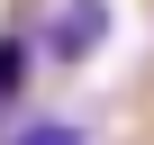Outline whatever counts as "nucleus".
<instances>
[{"label": "nucleus", "mask_w": 154, "mask_h": 145, "mask_svg": "<svg viewBox=\"0 0 154 145\" xmlns=\"http://www.w3.org/2000/svg\"><path fill=\"white\" fill-rule=\"evenodd\" d=\"M100 45H109V0H54L36 18V54H54V63H82Z\"/></svg>", "instance_id": "1"}, {"label": "nucleus", "mask_w": 154, "mask_h": 145, "mask_svg": "<svg viewBox=\"0 0 154 145\" xmlns=\"http://www.w3.org/2000/svg\"><path fill=\"white\" fill-rule=\"evenodd\" d=\"M9 145H91V136L72 127V118H27V127L9 136Z\"/></svg>", "instance_id": "2"}, {"label": "nucleus", "mask_w": 154, "mask_h": 145, "mask_svg": "<svg viewBox=\"0 0 154 145\" xmlns=\"http://www.w3.org/2000/svg\"><path fill=\"white\" fill-rule=\"evenodd\" d=\"M27 36H0V100H9V91H27Z\"/></svg>", "instance_id": "3"}]
</instances>
